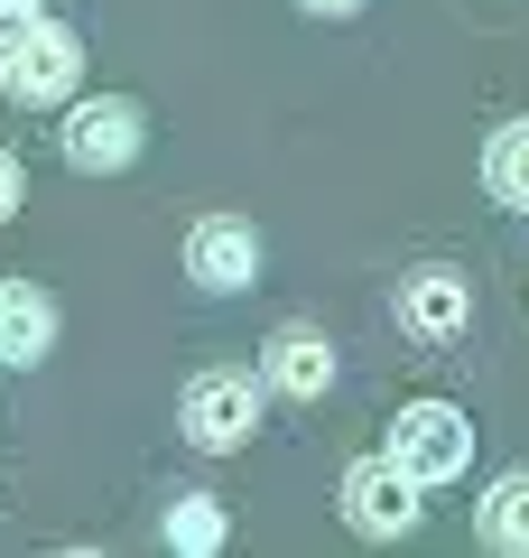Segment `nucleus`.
I'll list each match as a JSON object with an SVG mask.
<instances>
[{
    "label": "nucleus",
    "instance_id": "obj_15",
    "mask_svg": "<svg viewBox=\"0 0 529 558\" xmlns=\"http://www.w3.org/2000/svg\"><path fill=\"white\" fill-rule=\"evenodd\" d=\"M307 10H325V20H344V10H362V0H307Z\"/></svg>",
    "mask_w": 529,
    "mask_h": 558
},
{
    "label": "nucleus",
    "instance_id": "obj_12",
    "mask_svg": "<svg viewBox=\"0 0 529 558\" xmlns=\"http://www.w3.org/2000/svg\"><path fill=\"white\" fill-rule=\"evenodd\" d=\"M168 539H176V549H223V502L214 494H176V512H168Z\"/></svg>",
    "mask_w": 529,
    "mask_h": 558
},
{
    "label": "nucleus",
    "instance_id": "obj_6",
    "mask_svg": "<svg viewBox=\"0 0 529 558\" xmlns=\"http://www.w3.org/2000/svg\"><path fill=\"white\" fill-rule=\"evenodd\" d=\"M251 270H260V233H251V223L205 215L196 233H186V279H196V289L233 299V289H251Z\"/></svg>",
    "mask_w": 529,
    "mask_h": 558
},
{
    "label": "nucleus",
    "instance_id": "obj_7",
    "mask_svg": "<svg viewBox=\"0 0 529 558\" xmlns=\"http://www.w3.org/2000/svg\"><path fill=\"white\" fill-rule=\"evenodd\" d=\"M465 317H473V289H465L455 270H418L409 289H399V326H409V336H428V344L465 336Z\"/></svg>",
    "mask_w": 529,
    "mask_h": 558
},
{
    "label": "nucleus",
    "instance_id": "obj_1",
    "mask_svg": "<svg viewBox=\"0 0 529 558\" xmlns=\"http://www.w3.org/2000/svg\"><path fill=\"white\" fill-rule=\"evenodd\" d=\"M391 465H409L418 484H455L473 465V418L446 410V400H409L391 428Z\"/></svg>",
    "mask_w": 529,
    "mask_h": 558
},
{
    "label": "nucleus",
    "instance_id": "obj_2",
    "mask_svg": "<svg viewBox=\"0 0 529 558\" xmlns=\"http://www.w3.org/2000/svg\"><path fill=\"white\" fill-rule=\"evenodd\" d=\"M75 84H84V38L57 28V20H38L10 57H0V94L10 102H65Z\"/></svg>",
    "mask_w": 529,
    "mask_h": 558
},
{
    "label": "nucleus",
    "instance_id": "obj_4",
    "mask_svg": "<svg viewBox=\"0 0 529 558\" xmlns=\"http://www.w3.org/2000/svg\"><path fill=\"white\" fill-rule=\"evenodd\" d=\"M344 521H353L362 539H399V531H418V475H409V465H391V457L344 465Z\"/></svg>",
    "mask_w": 529,
    "mask_h": 558
},
{
    "label": "nucleus",
    "instance_id": "obj_10",
    "mask_svg": "<svg viewBox=\"0 0 529 558\" xmlns=\"http://www.w3.org/2000/svg\"><path fill=\"white\" fill-rule=\"evenodd\" d=\"M483 186H492V205H520V215H529V121H502V131H492Z\"/></svg>",
    "mask_w": 529,
    "mask_h": 558
},
{
    "label": "nucleus",
    "instance_id": "obj_14",
    "mask_svg": "<svg viewBox=\"0 0 529 558\" xmlns=\"http://www.w3.org/2000/svg\"><path fill=\"white\" fill-rule=\"evenodd\" d=\"M10 205H20V159L0 149V223H10Z\"/></svg>",
    "mask_w": 529,
    "mask_h": 558
},
{
    "label": "nucleus",
    "instance_id": "obj_8",
    "mask_svg": "<svg viewBox=\"0 0 529 558\" xmlns=\"http://www.w3.org/2000/svg\"><path fill=\"white\" fill-rule=\"evenodd\" d=\"M270 381L288 400H325V381H334V344L316 336V326H279L270 336Z\"/></svg>",
    "mask_w": 529,
    "mask_h": 558
},
{
    "label": "nucleus",
    "instance_id": "obj_3",
    "mask_svg": "<svg viewBox=\"0 0 529 558\" xmlns=\"http://www.w3.org/2000/svg\"><path fill=\"white\" fill-rule=\"evenodd\" d=\"M176 428H186L205 457H233V447H251V428H260V391L242 373H205V381H186V400H176Z\"/></svg>",
    "mask_w": 529,
    "mask_h": 558
},
{
    "label": "nucleus",
    "instance_id": "obj_13",
    "mask_svg": "<svg viewBox=\"0 0 529 558\" xmlns=\"http://www.w3.org/2000/svg\"><path fill=\"white\" fill-rule=\"evenodd\" d=\"M38 20H47V0H0V57H10V47H20Z\"/></svg>",
    "mask_w": 529,
    "mask_h": 558
},
{
    "label": "nucleus",
    "instance_id": "obj_5",
    "mask_svg": "<svg viewBox=\"0 0 529 558\" xmlns=\"http://www.w3.org/2000/svg\"><path fill=\"white\" fill-rule=\"evenodd\" d=\"M139 159V102L131 94H102V102H75L65 112V168L84 178H112V168Z\"/></svg>",
    "mask_w": 529,
    "mask_h": 558
},
{
    "label": "nucleus",
    "instance_id": "obj_11",
    "mask_svg": "<svg viewBox=\"0 0 529 558\" xmlns=\"http://www.w3.org/2000/svg\"><path fill=\"white\" fill-rule=\"evenodd\" d=\"M483 539L492 549H529V475H502L483 494Z\"/></svg>",
    "mask_w": 529,
    "mask_h": 558
},
{
    "label": "nucleus",
    "instance_id": "obj_9",
    "mask_svg": "<svg viewBox=\"0 0 529 558\" xmlns=\"http://www.w3.org/2000/svg\"><path fill=\"white\" fill-rule=\"evenodd\" d=\"M57 344V299L20 289V279H0V363H38Z\"/></svg>",
    "mask_w": 529,
    "mask_h": 558
}]
</instances>
